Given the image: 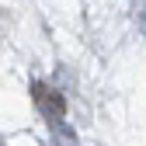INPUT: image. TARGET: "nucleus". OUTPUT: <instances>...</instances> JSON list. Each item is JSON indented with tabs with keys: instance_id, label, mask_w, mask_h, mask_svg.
I'll return each instance as SVG.
<instances>
[{
	"instance_id": "nucleus-1",
	"label": "nucleus",
	"mask_w": 146,
	"mask_h": 146,
	"mask_svg": "<svg viewBox=\"0 0 146 146\" xmlns=\"http://www.w3.org/2000/svg\"><path fill=\"white\" fill-rule=\"evenodd\" d=\"M31 98H35V104L42 108V115H45V118H52V122H56V118H63V115H66L63 98L56 94V90H49L45 84H35V87H31Z\"/></svg>"
}]
</instances>
